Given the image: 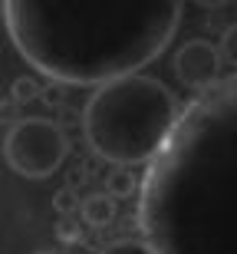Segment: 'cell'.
I'll return each mask as SVG.
<instances>
[{
    "label": "cell",
    "instance_id": "cell-8",
    "mask_svg": "<svg viewBox=\"0 0 237 254\" xmlns=\"http://www.w3.org/2000/svg\"><path fill=\"white\" fill-rule=\"evenodd\" d=\"M218 57H221V63H228L231 69H237V23H231L224 30V37L218 43Z\"/></svg>",
    "mask_w": 237,
    "mask_h": 254
},
{
    "label": "cell",
    "instance_id": "cell-7",
    "mask_svg": "<svg viewBox=\"0 0 237 254\" xmlns=\"http://www.w3.org/2000/svg\"><path fill=\"white\" fill-rule=\"evenodd\" d=\"M135 191H139V182H135V172L129 169H119V165H112V172H105V195L109 198H132Z\"/></svg>",
    "mask_w": 237,
    "mask_h": 254
},
{
    "label": "cell",
    "instance_id": "cell-4",
    "mask_svg": "<svg viewBox=\"0 0 237 254\" xmlns=\"http://www.w3.org/2000/svg\"><path fill=\"white\" fill-rule=\"evenodd\" d=\"M69 155L66 129L43 116H23L3 135V159L23 179H49Z\"/></svg>",
    "mask_w": 237,
    "mask_h": 254
},
{
    "label": "cell",
    "instance_id": "cell-1",
    "mask_svg": "<svg viewBox=\"0 0 237 254\" xmlns=\"http://www.w3.org/2000/svg\"><path fill=\"white\" fill-rule=\"evenodd\" d=\"M135 218L155 254H237V76L181 109Z\"/></svg>",
    "mask_w": 237,
    "mask_h": 254
},
{
    "label": "cell",
    "instance_id": "cell-9",
    "mask_svg": "<svg viewBox=\"0 0 237 254\" xmlns=\"http://www.w3.org/2000/svg\"><path fill=\"white\" fill-rule=\"evenodd\" d=\"M10 96H13V103H30V99L40 96V83L33 76H17L13 86H10Z\"/></svg>",
    "mask_w": 237,
    "mask_h": 254
},
{
    "label": "cell",
    "instance_id": "cell-12",
    "mask_svg": "<svg viewBox=\"0 0 237 254\" xmlns=\"http://www.w3.org/2000/svg\"><path fill=\"white\" fill-rule=\"evenodd\" d=\"M56 238H59V241H79V238H83V228H79L73 218H59Z\"/></svg>",
    "mask_w": 237,
    "mask_h": 254
},
{
    "label": "cell",
    "instance_id": "cell-13",
    "mask_svg": "<svg viewBox=\"0 0 237 254\" xmlns=\"http://www.w3.org/2000/svg\"><path fill=\"white\" fill-rule=\"evenodd\" d=\"M40 99H47L49 106H59V103H63V86H59V83H49L47 89H40Z\"/></svg>",
    "mask_w": 237,
    "mask_h": 254
},
{
    "label": "cell",
    "instance_id": "cell-11",
    "mask_svg": "<svg viewBox=\"0 0 237 254\" xmlns=\"http://www.w3.org/2000/svg\"><path fill=\"white\" fill-rule=\"evenodd\" d=\"M53 208H56L63 218H69L73 211H79V198H76V189H69V185H63V189L53 195Z\"/></svg>",
    "mask_w": 237,
    "mask_h": 254
},
{
    "label": "cell",
    "instance_id": "cell-2",
    "mask_svg": "<svg viewBox=\"0 0 237 254\" xmlns=\"http://www.w3.org/2000/svg\"><path fill=\"white\" fill-rule=\"evenodd\" d=\"M13 47L59 86H105L139 73L181 23L178 0H7Z\"/></svg>",
    "mask_w": 237,
    "mask_h": 254
},
{
    "label": "cell",
    "instance_id": "cell-3",
    "mask_svg": "<svg viewBox=\"0 0 237 254\" xmlns=\"http://www.w3.org/2000/svg\"><path fill=\"white\" fill-rule=\"evenodd\" d=\"M181 116L178 99L155 76H122L99 86L83 109V135L119 169L148 165Z\"/></svg>",
    "mask_w": 237,
    "mask_h": 254
},
{
    "label": "cell",
    "instance_id": "cell-6",
    "mask_svg": "<svg viewBox=\"0 0 237 254\" xmlns=\"http://www.w3.org/2000/svg\"><path fill=\"white\" fill-rule=\"evenodd\" d=\"M79 215L89 228H109L119 215V205H115V198H109L105 191H89V195L79 201Z\"/></svg>",
    "mask_w": 237,
    "mask_h": 254
},
{
    "label": "cell",
    "instance_id": "cell-5",
    "mask_svg": "<svg viewBox=\"0 0 237 254\" xmlns=\"http://www.w3.org/2000/svg\"><path fill=\"white\" fill-rule=\"evenodd\" d=\"M175 76L185 89L198 96L204 89L221 83V57H218V47L211 40H185L178 50H175Z\"/></svg>",
    "mask_w": 237,
    "mask_h": 254
},
{
    "label": "cell",
    "instance_id": "cell-10",
    "mask_svg": "<svg viewBox=\"0 0 237 254\" xmlns=\"http://www.w3.org/2000/svg\"><path fill=\"white\" fill-rule=\"evenodd\" d=\"M102 254H155V251L145 245L142 238H119L112 245H105Z\"/></svg>",
    "mask_w": 237,
    "mask_h": 254
}]
</instances>
